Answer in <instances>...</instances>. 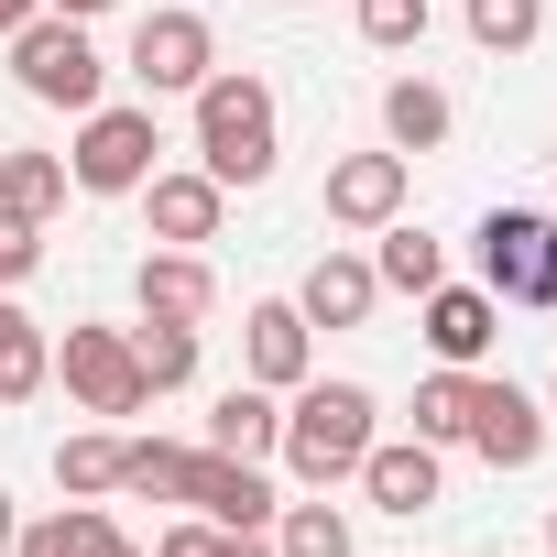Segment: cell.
<instances>
[{"mask_svg":"<svg viewBox=\"0 0 557 557\" xmlns=\"http://www.w3.org/2000/svg\"><path fill=\"white\" fill-rule=\"evenodd\" d=\"M55 481H66L77 503L121 492V437H55Z\"/></svg>","mask_w":557,"mask_h":557,"instance_id":"4316f807","label":"cell"},{"mask_svg":"<svg viewBox=\"0 0 557 557\" xmlns=\"http://www.w3.org/2000/svg\"><path fill=\"white\" fill-rule=\"evenodd\" d=\"M481 296L492 307H557V219L546 208H492L481 219Z\"/></svg>","mask_w":557,"mask_h":557,"instance_id":"277c9868","label":"cell"},{"mask_svg":"<svg viewBox=\"0 0 557 557\" xmlns=\"http://www.w3.org/2000/svg\"><path fill=\"white\" fill-rule=\"evenodd\" d=\"M208 307H219V273H208L197 251H153V262H143V318H186V329H197Z\"/></svg>","mask_w":557,"mask_h":557,"instance_id":"e0dca14e","label":"cell"},{"mask_svg":"<svg viewBox=\"0 0 557 557\" xmlns=\"http://www.w3.org/2000/svg\"><path fill=\"white\" fill-rule=\"evenodd\" d=\"M372 273H383L394 296H437V285H448V251H437L426 230H405V219H383V262H372Z\"/></svg>","mask_w":557,"mask_h":557,"instance_id":"7402d4cb","label":"cell"},{"mask_svg":"<svg viewBox=\"0 0 557 557\" xmlns=\"http://www.w3.org/2000/svg\"><path fill=\"white\" fill-rule=\"evenodd\" d=\"M45 372H55V350H45V329L0 296V405H23V394H45Z\"/></svg>","mask_w":557,"mask_h":557,"instance_id":"44dd1931","label":"cell"},{"mask_svg":"<svg viewBox=\"0 0 557 557\" xmlns=\"http://www.w3.org/2000/svg\"><path fill=\"white\" fill-rule=\"evenodd\" d=\"M350 481L372 492V513H426V503H437V448H426V437H372V459H361Z\"/></svg>","mask_w":557,"mask_h":557,"instance_id":"7c38bea8","label":"cell"},{"mask_svg":"<svg viewBox=\"0 0 557 557\" xmlns=\"http://www.w3.org/2000/svg\"><path fill=\"white\" fill-rule=\"evenodd\" d=\"M175 481H186V448H164V437H121V492L175 503Z\"/></svg>","mask_w":557,"mask_h":557,"instance_id":"83f0119b","label":"cell"},{"mask_svg":"<svg viewBox=\"0 0 557 557\" xmlns=\"http://www.w3.org/2000/svg\"><path fill=\"white\" fill-rule=\"evenodd\" d=\"M45 12H66V23H99V12H110V0H45Z\"/></svg>","mask_w":557,"mask_h":557,"instance_id":"d6a6232c","label":"cell"},{"mask_svg":"<svg viewBox=\"0 0 557 557\" xmlns=\"http://www.w3.org/2000/svg\"><path fill=\"white\" fill-rule=\"evenodd\" d=\"M240 329H251V339H240V361H251V383H262V394H296V383H307V318H296V296L251 307Z\"/></svg>","mask_w":557,"mask_h":557,"instance_id":"4fadbf2b","label":"cell"},{"mask_svg":"<svg viewBox=\"0 0 557 557\" xmlns=\"http://www.w3.org/2000/svg\"><path fill=\"white\" fill-rule=\"evenodd\" d=\"M132 77H143L153 99H175V88L197 99V88L219 77V34H208L197 12H143V23H132Z\"/></svg>","mask_w":557,"mask_h":557,"instance_id":"8992f818","label":"cell"},{"mask_svg":"<svg viewBox=\"0 0 557 557\" xmlns=\"http://www.w3.org/2000/svg\"><path fill=\"white\" fill-rule=\"evenodd\" d=\"M372 296H383V273H372V262H350V251H329V262H307L296 318H307V329H361V318H372Z\"/></svg>","mask_w":557,"mask_h":557,"instance_id":"5bb4252c","label":"cell"},{"mask_svg":"<svg viewBox=\"0 0 557 557\" xmlns=\"http://www.w3.org/2000/svg\"><path fill=\"white\" fill-rule=\"evenodd\" d=\"M546 34V0H470V45L481 55H524Z\"/></svg>","mask_w":557,"mask_h":557,"instance_id":"484cf974","label":"cell"},{"mask_svg":"<svg viewBox=\"0 0 557 557\" xmlns=\"http://www.w3.org/2000/svg\"><path fill=\"white\" fill-rule=\"evenodd\" d=\"M383 132H394V153H437V143H448V88L394 77V88H383Z\"/></svg>","mask_w":557,"mask_h":557,"instance_id":"ffe728a7","label":"cell"},{"mask_svg":"<svg viewBox=\"0 0 557 557\" xmlns=\"http://www.w3.org/2000/svg\"><path fill=\"white\" fill-rule=\"evenodd\" d=\"M329 219H339V230L405 219V153H339V164H329Z\"/></svg>","mask_w":557,"mask_h":557,"instance_id":"8fae6325","label":"cell"},{"mask_svg":"<svg viewBox=\"0 0 557 557\" xmlns=\"http://www.w3.org/2000/svg\"><path fill=\"white\" fill-rule=\"evenodd\" d=\"M492 470H535V448H546V405L535 394H513V383H481L470 372V426H459Z\"/></svg>","mask_w":557,"mask_h":557,"instance_id":"9c48e42d","label":"cell"},{"mask_svg":"<svg viewBox=\"0 0 557 557\" xmlns=\"http://www.w3.org/2000/svg\"><path fill=\"white\" fill-rule=\"evenodd\" d=\"M34 262H45V230H34V219H12V208H0V296H12L23 273H34Z\"/></svg>","mask_w":557,"mask_h":557,"instance_id":"f546056e","label":"cell"},{"mask_svg":"<svg viewBox=\"0 0 557 557\" xmlns=\"http://www.w3.org/2000/svg\"><path fill=\"white\" fill-rule=\"evenodd\" d=\"M219 208H230V186L197 164V175H143V219H153V240L164 251H197V240H219Z\"/></svg>","mask_w":557,"mask_h":557,"instance_id":"30bf717a","label":"cell"},{"mask_svg":"<svg viewBox=\"0 0 557 557\" xmlns=\"http://www.w3.org/2000/svg\"><path fill=\"white\" fill-rule=\"evenodd\" d=\"M546 546H557V513H546Z\"/></svg>","mask_w":557,"mask_h":557,"instance_id":"d590c367","label":"cell"},{"mask_svg":"<svg viewBox=\"0 0 557 557\" xmlns=\"http://www.w3.org/2000/svg\"><path fill=\"white\" fill-rule=\"evenodd\" d=\"M273 437H285L273 394H262V383H230L219 416H208V448H219V459H273Z\"/></svg>","mask_w":557,"mask_h":557,"instance_id":"ac0fdd59","label":"cell"},{"mask_svg":"<svg viewBox=\"0 0 557 557\" xmlns=\"http://www.w3.org/2000/svg\"><path fill=\"white\" fill-rule=\"evenodd\" d=\"M12 77H23V99H45V110H99V88H110V66H99V45H88V23H66V12H34L23 34H12Z\"/></svg>","mask_w":557,"mask_h":557,"instance_id":"3957f363","label":"cell"},{"mask_svg":"<svg viewBox=\"0 0 557 557\" xmlns=\"http://www.w3.org/2000/svg\"><path fill=\"white\" fill-rule=\"evenodd\" d=\"M153 557H230V535H219V524H175Z\"/></svg>","mask_w":557,"mask_h":557,"instance_id":"4dcf8cb0","label":"cell"},{"mask_svg":"<svg viewBox=\"0 0 557 557\" xmlns=\"http://www.w3.org/2000/svg\"><path fill=\"white\" fill-rule=\"evenodd\" d=\"M153 110H88V132H77V153H66V175L88 186V197H143V175H153Z\"/></svg>","mask_w":557,"mask_h":557,"instance_id":"5b68a950","label":"cell"},{"mask_svg":"<svg viewBox=\"0 0 557 557\" xmlns=\"http://www.w3.org/2000/svg\"><path fill=\"white\" fill-rule=\"evenodd\" d=\"M230 557H273V546H262V535H230Z\"/></svg>","mask_w":557,"mask_h":557,"instance_id":"e575fe53","label":"cell"},{"mask_svg":"<svg viewBox=\"0 0 557 557\" xmlns=\"http://www.w3.org/2000/svg\"><path fill=\"white\" fill-rule=\"evenodd\" d=\"M66 186H77V175H66V153H0V208L34 219V230L66 208Z\"/></svg>","mask_w":557,"mask_h":557,"instance_id":"d6986e66","label":"cell"},{"mask_svg":"<svg viewBox=\"0 0 557 557\" xmlns=\"http://www.w3.org/2000/svg\"><path fill=\"white\" fill-rule=\"evenodd\" d=\"M66 394L88 416H143L153 405V383H143V361H132L121 329H66Z\"/></svg>","mask_w":557,"mask_h":557,"instance_id":"52a82bcc","label":"cell"},{"mask_svg":"<svg viewBox=\"0 0 557 557\" xmlns=\"http://www.w3.org/2000/svg\"><path fill=\"white\" fill-rule=\"evenodd\" d=\"M361 45H426V0H361Z\"/></svg>","mask_w":557,"mask_h":557,"instance_id":"f1b7e54d","label":"cell"},{"mask_svg":"<svg viewBox=\"0 0 557 557\" xmlns=\"http://www.w3.org/2000/svg\"><path fill=\"white\" fill-rule=\"evenodd\" d=\"M12 557H143L99 503H66V513H45V524H23L12 535Z\"/></svg>","mask_w":557,"mask_h":557,"instance_id":"2e32d148","label":"cell"},{"mask_svg":"<svg viewBox=\"0 0 557 557\" xmlns=\"http://www.w3.org/2000/svg\"><path fill=\"white\" fill-rule=\"evenodd\" d=\"M273 557H350V513H329V503H273Z\"/></svg>","mask_w":557,"mask_h":557,"instance_id":"603a6c76","label":"cell"},{"mask_svg":"<svg viewBox=\"0 0 557 557\" xmlns=\"http://www.w3.org/2000/svg\"><path fill=\"white\" fill-rule=\"evenodd\" d=\"M12 535H23V513H12V492H0V557H12Z\"/></svg>","mask_w":557,"mask_h":557,"instance_id":"836d02e7","label":"cell"},{"mask_svg":"<svg viewBox=\"0 0 557 557\" xmlns=\"http://www.w3.org/2000/svg\"><path fill=\"white\" fill-rule=\"evenodd\" d=\"M459 426H470V372L437 361V372L416 383V437H426V448H459Z\"/></svg>","mask_w":557,"mask_h":557,"instance_id":"d4e9b609","label":"cell"},{"mask_svg":"<svg viewBox=\"0 0 557 557\" xmlns=\"http://www.w3.org/2000/svg\"><path fill=\"white\" fill-rule=\"evenodd\" d=\"M416 307H426V350H437L448 372H470V361L492 350V318H503V307H492L481 285H437V296H416Z\"/></svg>","mask_w":557,"mask_h":557,"instance_id":"9a60e30c","label":"cell"},{"mask_svg":"<svg viewBox=\"0 0 557 557\" xmlns=\"http://www.w3.org/2000/svg\"><path fill=\"white\" fill-rule=\"evenodd\" d=\"M132 361H143L153 394H175V383L197 372V329H186V318H143V329H132Z\"/></svg>","mask_w":557,"mask_h":557,"instance_id":"cb8c5ba5","label":"cell"},{"mask_svg":"<svg viewBox=\"0 0 557 557\" xmlns=\"http://www.w3.org/2000/svg\"><path fill=\"white\" fill-rule=\"evenodd\" d=\"M197 164L219 186H262L273 175V88L262 77H208L197 88Z\"/></svg>","mask_w":557,"mask_h":557,"instance_id":"7a4b0ae2","label":"cell"},{"mask_svg":"<svg viewBox=\"0 0 557 557\" xmlns=\"http://www.w3.org/2000/svg\"><path fill=\"white\" fill-rule=\"evenodd\" d=\"M34 12H45V0H0V45H12V34H23Z\"/></svg>","mask_w":557,"mask_h":557,"instance_id":"1f68e13d","label":"cell"},{"mask_svg":"<svg viewBox=\"0 0 557 557\" xmlns=\"http://www.w3.org/2000/svg\"><path fill=\"white\" fill-rule=\"evenodd\" d=\"M372 394L361 383H296V405H285V437H273V448H285V470L307 481V492H329V481H350L361 459H372Z\"/></svg>","mask_w":557,"mask_h":557,"instance_id":"6da1fadb","label":"cell"},{"mask_svg":"<svg viewBox=\"0 0 557 557\" xmlns=\"http://www.w3.org/2000/svg\"><path fill=\"white\" fill-rule=\"evenodd\" d=\"M175 503H197L219 535H262V524H273V481H262L251 459H219V448H186V481H175Z\"/></svg>","mask_w":557,"mask_h":557,"instance_id":"ba28073f","label":"cell"}]
</instances>
